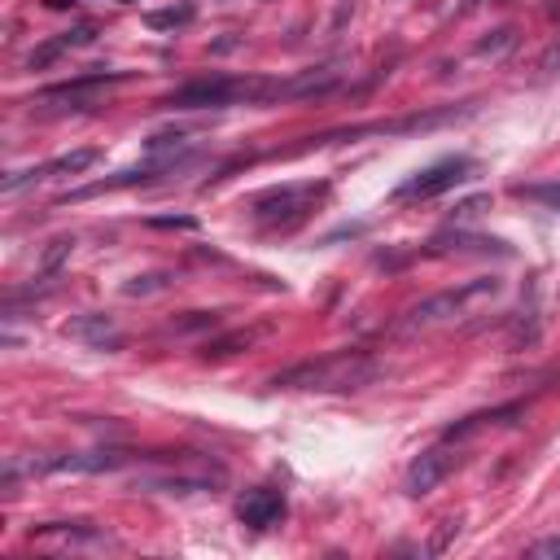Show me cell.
<instances>
[{"label":"cell","instance_id":"1","mask_svg":"<svg viewBox=\"0 0 560 560\" xmlns=\"http://www.w3.org/2000/svg\"><path fill=\"white\" fill-rule=\"evenodd\" d=\"M377 377V364L373 355L364 351H333V355H320V360H307V364H294L285 368L271 386H285V390H360Z\"/></svg>","mask_w":560,"mask_h":560},{"label":"cell","instance_id":"2","mask_svg":"<svg viewBox=\"0 0 560 560\" xmlns=\"http://www.w3.org/2000/svg\"><path fill=\"white\" fill-rule=\"evenodd\" d=\"M290 84L276 80H232V75H215V80H193L184 88H175L162 106L167 110H223V106H249V101H271L285 97Z\"/></svg>","mask_w":560,"mask_h":560},{"label":"cell","instance_id":"3","mask_svg":"<svg viewBox=\"0 0 560 560\" xmlns=\"http://www.w3.org/2000/svg\"><path fill=\"white\" fill-rule=\"evenodd\" d=\"M495 294H499V280H490V276L468 280V285L447 290V294H434V299L416 303L412 312H403V320L394 325V338H416V333H429V329H438V325H455L460 316L473 312V303L495 299Z\"/></svg>","mask_w":560,"mask_h":560},{"label":"cell","instance_id":"4","mask_svg":"<svg viewBox=\"0 0 560 560\" xmlns=\"http://www.w3.org/2000/svg\"><path fill=\"white\" fill-rule=\"evenodd\" d=\"M320 197H325V184H280V188H267L263 197L249 202V219L263 228L299 223L307 210H316Z\"/></svg>","mask_w":560,"mask_h":560},{"label":"cell","instance_id":"5","mask_svg":"<svg viewBox=\"0 0 560 560\" xmlns=\"http://www.w3.org/2000/svg\"><path fill=\"white\" fill-rule=\"evenodd\" d=\"M473 175V158H442V162H434V167H425V171H416L412 180H403L390 197L394 202H425V197H438V193H447V188H455V184H464Z\"/></svg>","mask_w":560,"mask_h":560},{"label":"cell","instance_id":"6","mask_svg":"<svg viewBox=\"0 0 560 560\" xmlns=\"http://www.w3.org/2000/svg\"><path fill=\"white\" fill-rule=\"evenodd\" d=\"M93 162H101V154H97V149H75V154H62V158L45 162V167H32V171H14V175H5L0 193H19V188H27V184H45V180L80 175V171H88Z\"/></svg>","mask_w":560,"mask_h":560},{"label":"cell","instance_id":"7","mask_svg":"<svg viewBox=\"0 0 560 560\" xmlns=\"http://www.w3.org/2000/svg\"><path fill=\"white\" fill-rule=\"evenodd\" d=\"M455 468V451H447V447H429V451H421L416 460H412V468H407V477H403V490L412 495V499H421V495H429V490H438L442 482H447V473Z\"/></svg>","mask_w":560,"mask_h":560},{"label":"cell","instance_id":"8","mask_svg":"<svg viewBox=\"0 0 560 560\" xmlns=\"http://www.w3.org/2000/svg\"><path fill=\"white\" fill-rule=\"evenodd\" d=\"M236 516L249 529H271L280 516H285V495L271 490V486H254V490H245L236 499Z\"/></svg>","mask_w":560,"mask_h":560},{"label":"cell","instance_id":"9","mask_svg":"<svg viewBox=\"0 0 560 560\" xmlns=\"http://www.w3.org/2000/svg\"><path fill=\"white\" fill-rule=\"evenodd\" d=\"M66 333H71L75 342L93 346V351H119V346H123V329H119V320H114V316H101V312H88V316L71 320V325H66Z\"/></svg>","mask_w":560,"mask_h":560},{"label":"cell","instance_id":"10","mask_svg":"<svg viewBox=\"0 0 560 560\" xmlns=\"http://www.w3.org/2000/svg\"><path fill=\"white\" fill-rule=\"evenodd\" d=\"M119 464H123L119 451H80V455L40 460V464H32V473H110V468H119Z\"/></svg>","mask_w":560,"mask_h":560},{"label":"cell","instance_id":"11","mask_svg":"<svg viewBox=\"0 0 560 560\" xmlns=\"http://www.w3.org/2000/svg\"><path fill=\"white\" fill-rule=\"evenodd\" d=\"M123 75H80V80H71V84H58V88H49L45 93V101H71V106H93L97 101V93L101 88H110V84H119Z\"/></svg>","mask_w":560,"mask_h":560},{"label":"cell","instance_id":"12","mask_svg":"<svg viewBox=\"0 0 560 560\" xmlns=\"http://www.w3.org/2000/svg\"><path fill=\"white\" fill-rule=\"evenodd\" d=\"M145 23H149V27H158V32H175V27L193 23V5H171V10H154V14H145Z\"/></svg>","mask_w":560,"mask_h":560},{"label":"cell","instance_id":"13","mask_svg":"<svg viewBox=\"0 0 560 560\" xmlns=\"http://www.w3.org/2000/svg\"><path fill=\"white\" fill-rule=\"evenodd\" d=\"M154 290H167V276H136L132 285H123V294H127V299H136V294H154Z\"/></svg>","mask_w":560,"mask_h":560},{"label":"cell","instance_id":"14","mask_svg":"<svg viewBox=\"0 0 560 560\" xmlns=\"http://www.w3.org/2000/svg\"><path fill=\"white\" fill-rule=\"evenodd\" d=\"M451 534H460V521H442V529H438V538L429 543V551H442V547L451 543Z\"/></svg>","mask_w":560,"mask_h":560},{"label":"cell","instance_id":"15","mask_svg":"<svg viewBox=\"0 0 560 560\" xmlns=\"http://www.w3.org/2000/svg\"><path fill=\"white\" fill-rule=\"evenodd\" d=\"M529 551H534V556H560V534H556V538H543V543H534Z\"/></svg>","mask_w":560,"mask_h":560},{"label":"cell","instance_id":"16","mask_svg":"<svg viewBox=\"0 0 560 560\" xmlns=\"http://www.w3.org/2000/svg\"><path fill=\"white\" fill-rule=\"evenodd\" d=\"M154 223H158V228H193V219H184V215H180V219H154Z\"/></svg>","mask_w":560,"mask_h":560}]
</instances>
